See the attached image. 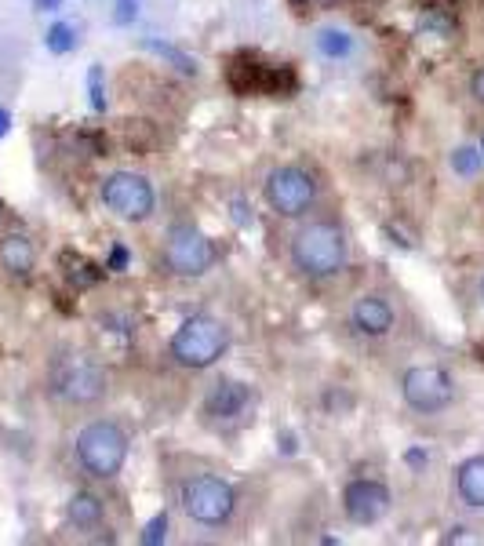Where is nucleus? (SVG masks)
Returning a JSON list of instances; mask_svg holds the SVG:
<instances>
[{"label":"nucleus","mask_w":484,"mask_h":546,"mask_svg":"<svg viewBox=\"0 0 484 546\" xmlns=\"http://www.w3.org/2000/svg\"><path fill=\"white\" fill-rule=\"evenodd\" d=\"M248 405H252V386L241 383V379H219L204 397V415L230 423V419H241Z\"/></svg>","instance_id":"f8f14e48"},{"label":"nucleus","mask_w":484,"mask_h":546,"mask_svg":"<svg viewBox=\"0 0 484 546\" xmlns=\"http://www.w3.org/2000/svg\"><path fill=\"white\" fill-rule=\"evenodd\" d=\"M455 496L470 510H484V455H470L455 470Z\"/></svg>","instance_id":"4468645a"},{"label":"nucleus","mask_w":484,"mask_h":546,"mask_svg":"<svg viewBox=\"0 0 484 546\" xmlns=\"http://www.w3.org/2000/svg\"><path fill=\"white\" fill-rule=\"evenodd\" d=\"M99 197L106 212H113L121 223H146L157 212V190L139 172H113L102 179Z\"/></svg>","instance_id":"6e6552de"},{"label":"nucleus","mask_w":484,"mask_h":546,"mask_svg":"<svg viewBox=\"0 0 484 546\" xmlns=\"http://www.w3.org/2000/svg\"><path fill=\"white\" fill-rule=\"evenodd\" d=\"M317 51H321L324 59H346V55L353 51V37L346 30L328 26V30L317 33Z\"/></svg>","instance_id":"dca6fc26"},{"label":"nucleus","mask_w":484,"mask_h":546,"mask_svg":"<svg viewBox=\"0 0 484 546\" xmlns=\"http://www.w3.org/2000/svg\"><path fill=\"white\" fill-rule=\"evenodd\" d=\"M404 459H408V466H415V470H423V466L430 463V455H426L423 448H412V452L404 455Z\"/></svg>","instance_id":"a878e982"},{"label":"nucleus","mask_w":484,"mask_h":546,"mask_svg":"<svg viewBox=\"0 0 484 546\" xmlns=\"http://www.w3.org/2000/svg\"><path fill=\"white\" fill-rule=\"evenodd\" d=\"M59 4H62V0H33V8H37V11H55Z\"/></svg>","instance_id":"bb28decb"},{"label":"nucleus","mask_w":484,"mask_h":546,"mask_svg":"<svg viewBox=\"0 0 484 546\" xmlns=\"http://www.w3.org/2000/svg\"><path fill=\"white\" fill-rule=\"evenodd\" d=\"M299 4H310V8H328V4H335V0H299Z\"/></svg>","instance_id":"c85d7f7f"},{"label":"nucleus","mask_w":484,"mask_h":546,"mask_svg":"<svg viewBox=\"0 0 484 546\" xmlns=\"http://www.w3.org/2000/svg\"><path fill=\"white\" fill-rule=\"evenodd\" d=\"M44 44H48L51 55H66V51H73V44H77V30H73L70 22H55L48 30V37H44Z\"/></svg>","instance_id":"aec40b11"},{"label":"nucleus","mask_w":484,"mask_h":546,"mask_svg":"<svg viewBox=\"0 0 484 546\" xmlns=\"http://www.w3.org/2000/svg\"><path fill=\"white\" fill-rule=\"evenodd\" d=\"M66 517H70L73 528H81V532H91V528L102 525V517H106V506L95 492H77V496L66 503Z\"/></svg>","instance_id":"2eb2a0df"},{"label":"nucleus","mask_w":484,"mask_h":546,"mask_svg":"<svg viewBox=\"0 0 484 546\" xmlns=\"http://www.w3.org/2000/svg\"><path fill=\"white\" fill-rule=\"evenodd\" d=\"M135 11H139V0H117V15H113V19L124 26V22L135 19Z\"/></svg>","instance_id":"393cba45"},{"label":"nucleus","mask_w":484,"mask_h":546,"mask_svg":"<svg viewBox=\"0 0 484 546\" xmlns=\"http://www.w3.org/2000/svg\"><path fill=\"white\" fill-rule=\"evenodd\" d=\"M448 164H452V172L459 175V179H474V175L481 172L484 153H481V146H455Z\"/></svg>","instance_id":"a211bd4d"},{"label":"nucleus","mask_w":484,"mask_h":546,"mask_svg":"<svg viewBox=\"0 0 484 546\" xmlns=\"http://www.w3.org/2000/svg\"><path fill=\"white\" fill-rule=\"evenodd\" d=\"M350 324H353V332L364 335V339H383V335L394 332L397 310L390 306V299L368 292V295H361V299H353Z\"/></svg>","instance_id":"9b49d317"},{"label":"nucleus","mask_w":484,"mask_h":546,"mask_svg":"<svg viewBox=\"0 0 484 546\" xmlns=\"http://www.w3.org/2000/svg\"><path fill=\"white\" fill-rule=\"evenodd\" d=\"M48 386L51 394L66 401V405H99L106 390H110V372L88 354H62L51 361Z\"/></svg>","instance_id":"20e7f679"},{"label":"nucleus","mask_w":484,"mask_h":546,"mask_svg":"<svg viewBox=\"0 0 484 546\" xmlns=\"http://www.w3.org/2000/svg\"><path fill=\"white\" fill-rule=\"evenodd\" d=\"M0 270L8 273V277L26 281L37 270V244L26 233H4L0 237Z\"/></svg>","instance_id":"ddd939ff"},{"label":"nucleus","mask_w":484,"mask_h":546,"mask_svg":"<svg viewBox=\"0 0 484 546\" xmlns=\"http://www.w3.org/2000/svg\"><path fill=\"white\" fill-rule=\"evenodd\" d=\"M168 528H172V521H168V514H157L150 521V525H146V532H142V543L146 546H157V543H164V539H168Z\"/></svg>","instance_id":"412c9836"},{"label":"nucleus","mask_w":484,"mask_h":546,"mask_svg":"<svg viewBox=\"0 0 484 546\" xmlns=\"http://www.w3.org/2000/svg\"><path fill=\"white\" fill-rule=\"evenodd\" d=\"M88 88H91V106H95V110H106V95H102V70H99V66H91Z\"/></svg>","instance_id":"4be33fe9"},{"label":"nucleus","mask_w":484,"mask_h":546,"mask_svg":"<svg viewBox=\"0 0 484 546\" xmlns=\"http://www.w3.org/2000/svg\"><path fill=\"white\" fill-rule=\"evenodd\" d=\"M288 255L303 277L328 281V277H339L350 263V237H346L343 223H335V219H310L292 233Z\"/></svg>","instance_id":"f257e3e1"},{"label":"nucleus","mask_w":484,"mask_h":546,"mask_svg":"<svg viewBox=\"0 0 484 546\" xmlns=\"http://www.w3.org/2000/svg\"><path fill=\"white\" fill-rule=\"evenodd\" d=\"M128 452H132L128 430L121 423H113V419H91L73 441L77 463L95 481H113L121 474L124 463H128Z\"/></svg>","instance_id":"f03ea898"},{"label":"nucleus","mask_w":484,"mask_h":546,"mask_svg":"<svg viewBox=\"0 0 484 546\" xmlns=\"http://www.w3.org/2000/svg\"><path fill=\"white\" fill-rule=\"evenodd\" d=\"M390 506H394V496H390L386 481H379V477H353V481H346L343 514L350 525L357 528L379 525L390 514Z\"/></svg>","instance_id":"9d476101"},{"label":"nucleus","mask_w":484,"mask_h":546,"mask_svg":"<svg viewBox=\"0 0 484 546\" xmlns=\"http://www.w3.org/2000/svg\"><path fill=\"white\" fill-rule=\"evenodd\" d=\"M219 252H215L212 237L193 223H175L164 237V248H161V263L164 270L172 277H182V281H197L204 273L212 270Z\"/></svg>","instance_id":"0eeeda50"},{"label":"nucleus","mask_w":484,"mask_h":546,"mask_svg":"<svg viewBox=\"0 0 484 546\" xmlns=\"http://www.w3.org/2000/svg\"><path fill=\"white\" fill-rule=\"evenodd\" d=\"M106 270H113V273L128 270V248H124V244H113L110 259H106Z\"/></svg>","instance_id":"5701e85b"},{"label":"nucleus","mask_w":484,"mask_h":546,"mask_svg":"<svg viewBox=\"0 0 484 546\" xmlns=\"http://www.w3.org/2000/svg\"><path fill=\"white\" fill-rule=\"evenodd\" d=\"M481 153H484V135H481Z\"/></svg>","instance_id":"7c9ffc66"},{"label":"nucleus","mask_w":484,"mask_h":546,"mask_svg":"<svg viewBox=\"0 0 484 546\" xmlns=\"http://www.w3.org/2000/svg\"><path fill=\"white\" fill-rule=\"evenodd\" d=\"M226 350H230V332H226V324L208 314L186 317L172 332V343H168L172 361L179 368H190V372H204V368L219 364Z\"/></svg>","instance_id":"7ed1b4c3"},{"label":"nucleus","mask_w":484,"mask_h":546,"mask_svg":"<svg viewBox=\"0 0 484 546\" xmlns=\"http://www.w3.org/2000/svg\"><path fill=\"white\" fill-rule=\"evenodd\" d=\"M470 99H474L477 106H484V62L470 73Z\"/></svg>","instance_id":"b1692460"},{"label":"nucleus","mask_w":484,"mask_h":546,"mask_svg":"<svg viewBox=\"0 0 484 546\" xmlns=\"http://www.w3.org/2000/svg\"><path fill=\"white\" fill-rule=\"evenodd\" d=\"M8 124H11L8 110H0V139H4V135H8Z\"/></svg>","instance_id":"cd10ccee"},{"label":"nucleus","mask_w":484,"mask_h":546,"mask_svg":"<svg viewBox=\"0 0 484 546\" xmlns=\"http://www.w3.org/2000/svg\"><path fill=\"white\" fill-rule=\"evenodd\" d=\"M142 48L153 51V55H161V59H168V62H175V70H182V73H197V59H190L186 51L172 48V44H161V41H142Z\"/></svg>","instance_id":"6ab92c4d"},{"label":"nucleus","mask_w":484,"mask_h":546,"mask_svg":"<svg viewBox=\"0 0 484 546\" xmlns=\"http://www.w3.org/2000/svg\"><path fill=\"white\" fill-rule=\"evenodd\" d=\"M481 303H484V281H481Z\"/></svg>","instance_id":"c756f323"},{"label":"nucleus","mask_w":484,"mask_h":546,"mask_svg":"<svg viewBox=\"0 0 484 546\" xmlns=\"http://www.w3.org/2000/svg\"><path fill=\"white\" fill-rule=\"evenodd\" d=\"M179 503L190 521H197V525L204 528H222V525H230L233 514H237V488H233L226 477L193 474L182 481Z\"/></svg>","instance_id":"39448f33"},{"label":"nucleus","mask_w":484,"mask_h":546,"mask_svg":"<svg viewBox=\"0 0 484 546\" xmlns=\"http://www.w3.org/2000/svg\"><path fill=\"white\" fill-rule=\"evenodd\" d=\"M401 397L415 415H441L455 405V379L441 364H412L401 375Z\"/></svg>","instance_id":"1a4fd4ad"},{"label":"nucleus","mask_w":484,"mask_h":546,"mask_svg":"<svg viewBox=\"0 0 484 546\" xmlns=\"http://www.w3.org/2000/svg\"><path fill=\"white\" fill-rule=\"evenodd\" d=\"M263 197L273 215L303 219L317 204V197H321V182L303 164H277V168H270V175L263 182Z\"/></svg>","instance_id":"423d86ee"},{"label":"nucleus","mask_w":484,"mask_h":546,"mask_svg":"<svg viewBox=\"0 0 484 546\" xmlns=\"http://www.w3.org/2000/svg\"><path fill=\"white\" fill-rule=\"evenodd\" d=\"M419 30L426 33V37H441V41H448L455 33V19L448 15L444 8H426V11H419V22H415Z\"/></svg>","instance_id":"f3484780"}]
</instances>
